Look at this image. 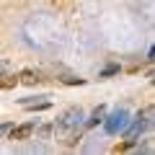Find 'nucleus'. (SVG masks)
I'll return each mask as SVG.
<instances>
[{
	"instance_id": "nucleus-1",
	"label": "nucleus",
	"mask_w": 155,
	"mask_h": 155,
	"mask_svg": "<svg viewBox=\"0 0 155 155\" xmlns=\"http://www.w3.org/2000/svg\"><path fill=\"white\" fill-rule=\"evenodd\" d=\"M106 127V132L109 134H116V132H124L127 129V124H129V114H127V109H116L111 116H104V122H101Z\"/></svg>"
},
{
	"instance_id": "nucleus-2",
	"label": "nucleus",
	"mask_w": 155,
	"mask_h": 155,
	"mask_svg": "<svg viewBox=\"0 0 155 155\" xmlns=\"http://www.w3.org/2000/svg\"><path fill=\"white\" fill-rule=\"evenodd\" d=\"M80 119H83V111L72 106V109H67L65 114H62L60 119L54 122V127H52V129H54L57 134H65L70 127H78V124H80Z\"/></svg>"
},
{
	"instance_id": "nucleus-3",
	"label": "nucleus",
	"mask_w": 155,
	"mask_h": 155,
	"mask_svg": "<svg viewBox=\"0 0 155 155\" xmlns=\"http://www.w3.org/2000/svg\"><path fill=\"white\" fill-rule=\"evenodd\" d=\"M34 132H36V124L34 122H26V124H13V129H11V134L8 137L11 140H16V142H23V140H31L34 137Z\"/></svg>"
},
{
	"instance_id": "nucleus-4",
	"label": "nucleus",
	"mask_w": 155,
	"mask_h": 155,
	"mask_svg": "<svg viewBox=\"0 0 155 155\" xmlns=\"http://www.w3.org/2000/svg\"><path fill=\"white\" fill-rule=\"evenodd\" d=\"M18 104H21V109H26V111H44V109L52 106V101L47 98V96H36V98H21Z\"/></svg>"
},
{
	"instance_id": "nucleus-5",
	"label": "nucleus",
	"mask_w": 155,
	"mask_h": 155,
	"mask_svg": "<svg viewBox=\"0 0 155 155\" xmlns=\"http://www.w3.org/2000/svg\"><path fill=\"white\" fill-rule=\"evenodd\" d=\"M127 127H129V124H127ZM147 127H150V119H147V116H142V114H140L137 119L132 122V127L127 129V140H132V142H137V137H140V134H142V132H145Z\"/></svg>"
},
{
	"instance_id": "nucleus-6",
	"label": "nucleus",
	"mask_w": 155,
	"mask_h": 155,
	"mask_svg": "<svg viewBox=\"0 0 155 155\" xmlns=\"http://www.w3.org/2000/svg\"><path fill=\"white\" fill-rule=\"evenodd\" d=\"M44 78L39 75L36 70H21L18 72V83H23V85H36V83H41Z\"/></svg>"
},
{
	"instance_id": "nucleus-7",
	"label": "nucleus",
	"mask_w": 155,
	"mask_h": 155,
	"mask_svg": "<svg viewBox=\"0 0 155 155\" xmlns=\"http://www.w3.org/2000/svg\"><path fill=\"white\" fill-rule=\"evenodd\" d=\"M104 116H106V106H96V109L93 111H91V116H88V119H85V127H98V124L101 122H104Z\"/></svg>"
},
{
	"instance_id": "nucleus-8",
	"label": "nucleus",
	"mask_w": 155,
	"mask_h": 155,
	"mask_svg": "<svg viewBox=\"0 0 155 155\" xmlns=\"http://www.w3.org/2000/svg\"><path fill=\"white\" fill-rule=\"evenodd\" d=\"M65 134H67L65 145H67V147H75V145H78V140L83 137V129H80V124H78V127H70V129H67Z\"/></svg>"
},
{
	"instance_id": "nucleus-9",
	"label": "nucleus",
	"mask_w": 155,
	"mask_h": 155,
	"mask_svg": "<svg viewBox=\"0 0 155 155\" xmlns=\"http://www.w3.org/2000/svg\"><path fill=\"white\" fill-rule=\"evenodd\" d=\"M16 83H18V75H13V72H0V88L3 91L16 88Z\"/></svg>"
},
{
	"instance_id": "nucleus-10",
	"label": "nucleus",
	"mask_w": 155,
	"mask_h": 155,
	"mask_svg": "<svg viewBox=\"0 0 155 155\" xmlns=\"http://www.w3.org/2000/svg\"><path fill=\"white\" fill-rule=\"evenodd\" d=\"M111 75H119V65H109L98 78H101V80H106V78H111Z\"/></svg>"
},
{
	"instance_id": "nucleus-11",
	"label": "nucleus",
	"mask_w": 155,
	"mask_h": 155,
	"mask_svg": "<svg viewBox=\"0 0 155 155\" xmlns=\"http://www.w3.org/2000/svg\"><path fill=\"white\" fill-rule=\"evenodd\" d=\"M62 83H67V85H83L85 80H83V78H72V75H67V78H62Z\"/></svg>"
},
{
	"instance_id": "nucleus-12",
	"label": "nucleus",
	"mask_w": 155,
	"mask_h": 155,
	"mask_svg": "<svg viewBox=\"0 0 155 155\" xmlns=\"http://www.w3.org/2000/svg\"><path fill=\"white\" fill-rule=\"evenodd\" d=\"M11 129H13V124H8V122H5V124H0V140H5L8 134H11Z\"/></svg>"
},
{
	"instance_id": "nucleus-13",
	"label": "nucleus",
	"mask_w": 155,
	"mask_h": 155,
	"mask_svg": "<svg viewBox=\"0 0 155 155\" xmlns=\"http://www.w3.org/2000/svg\"><path fill=\"white\" fill-rule=\"evenodd\" d=\"M52 5L62 11V8H70V5H72V0H52Z\"/></svg>"
},
{
	"instance_id": "nucleus-14",
	"label": "nucleus",
	"mask_w": 155,
	"mask_h": 155,
	"mask_svg": "<svg viewBox=\"0 0 155 155\" xmlns=\"http://www.w3.org/2000/svg\"><path fill=\"white\" fill-rule=\"evenodd\" d=\"M36 132H39V137H47V134L52 132V127H49V124H47V127H41V129H36Z\"/></svg>"
}]
</instances>
